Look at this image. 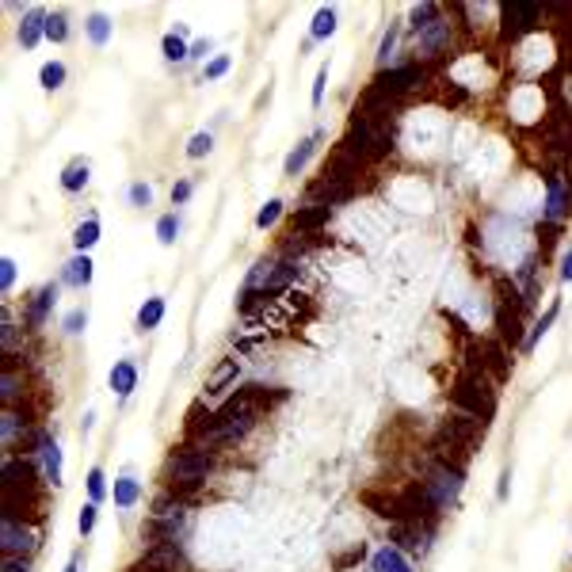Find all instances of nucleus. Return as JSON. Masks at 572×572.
Segmentation results:
<instances>
[{
	"mask_svg": "<svg viewBox=\"0 0 572 572\" xmlns=\"http://www.w3.org/2000/svg\"><path fill=\"white\" fill-rule=\"evenodd\" d=\"M450 401H454L458 408H465L473 420H481V424H489L496 416V393L489 389V382H485L481 374H462V378L454 382V389H450Z\"/></svg>",
	"mask_w": 572,
	"mask_h": 572,
	"instance_id": "nucleus-1",
	"label": "nucleus"
},
{
	"mask_svg": "<svg viewBox=\"0 0 572 572\" xmlns=\"http://www.w3.org/2000/svg\"><path fill=\"white\" fill-rule=\"evenodd\" d=\"M420 77H424V69H420V65H397V69H389V73H378V77L370 80V88H367V96H363V99L389 103V96L408 92L412 84H420Z\"/></svg>",
	"mask_w": 572,
	"mask_h": 572,
	"instance_id": "nucleus-2",
	"label": "nucleus"
},
{
	"mask_svg": "<svg viewBox=\"0 0 572 572\" xmlns=\"http://www.w3.org/2000/svg\"><path fill=\"white\" fill-rule=\"evenodd\" d=\"M206 470H210V458L202 454V450H191V446H180L172 458H168V477H172V485L176 481H183V485H199Z\"/></svg>",
	"mask_w": 572,
	"mask_h": 572,
	"instance_id": "nucleus-3",
	"label": "nucleus"
},
{
	"mask_svg": "<svg viewBox=\"0 0 572 572\" xmlns=\"http://www.w3.org/2000/svg\"><path fill=\"white\" fill-rule=\"evenodd\" d=\"M485 435V424L473 416H458V420H446L443 424V439H450V443H458L462 450H473L477 443H481Z\"/></svg>",
	"mask_w": 572,
	"mask_h": 572,
	"instance_id": "nucleus-4",
	"label": "nucleus"
},
{
	"mask_svg": "<svg viewBox=\"0 0 572 572\" xmlns=\"http://www.w3.org/2000/svg\"><path fill=\"white\" fill-rule=\"evenodd\" d=\"M504 35L508 39H519V35H527L534 23H538V4H504Z\"/></svg>",
	"mask_w": 572,
	"mask_h": 572,
	"instance_id": "nucleus-5",
	"label": "nucleus"
},
{
	"mask_svg": "<svg viewBox=\"0 0 572 572\" xmlns=\"http://www.w3.org/2000/svg\"><path fill=\"white\" fill-rule=\"evenodd\" d=\"M4 553L8 557H16V553H31L35 549V538H31V530H20V523L16 519H4Z\"/></svg>",
	"mask_w": 572,
	"mask_h": 572,
	"instance_id": "nucleus-6",
	"label": "nucleus"
},
{
	"mask_svg": "<svg viewBox=\"0 0 572 572\" xmlns=\"http://www.w3.org/2000/svg\"><path fill=\"white\" fill-rule=\"evenodd\" d=\"M328 218H332V206H305V210H298L294 214V233H313V229H321V225H328Z\"/></svg>",
	"mask_w": 572,
	"mask_h": 572,
	"instance_id": "nucleus-7",
	"label": "nucleus"
},
{
	"mask_svg": "<svg viewBox=\"0 0 572 572\" xmlns=\"http://www.w3.org/2000/svg\"><path fill=\"white\" fill-rule=\"evenodd\" d=\"M46 35V12H39V8H31V12L23 16L20 23V42L23 50H31V46H39V39Z\"/></svg>",
	"mask_w": 572,
	"mask_h": 572,
	"instance_id": "nucleus-8",
	"label": "nucleus"
},
{
	"mask_svg": "<svg viewBox=\"0 0 572 572\" xmlns=\"http://www.w3.org/2000/svg\"><path fill=\"white\" fill-rule=\"evenodd\" d=\"M111 389L118 393V397H130V393L138 389V367L134 363H115V367H111Z\"/></svg>",
	"mask_w": 572,
	"mask_h": 572,
	"instance_id": "nucleus-9",
	"label": "nucleus"
},
{
	"mask_svg": "<svg viewBox=\"0 0 572 572\" xmlns=\"http://www.w3.org/2000/svg\"><path fill=\"white\" fill-rule=\"evenodd\" d=\"M370 568H374V572H412V565L405 561V553H401L397 546H386V549L374 553Z\"/></svg>",
	"mask_w": 572,
	"mask_h": 572,
	"instance_id": "nucleus-10",
	"label": "nucleus"
},
{
	"mask_svg": "<svg viewBox=\"0 0 572 572\" xmlns=\"http://www.w3.org/2000/svg\"><path fill=\"white\" fill-rule=\"evenodd\" d=\"M389 542H397V549L401 553H424V534H420L416 527H408V523H393V530H389Z\"/></svg>",
	"mask_w": 572,
	"mask_h": 572,
	"instance_id": "nucleus-11",
	"label": "nucleus"
},
{
	"mask_svg": "<svg viewBox=\"0 0 572 572\" xmlns=\"http://www.w3.org/2000/svg\"><path fill=\"white\" fill-rule=\"evenodd\" d=\"M363 504L374 508V515H382V519H393L401 523V496H378V492H363Z\"/></svg>",
	"mask_w": 572,
	"mask_h": 572,
	"instance_id": "nucleus-12",
	"label": "nucleus"
},
{
	"mask_svg": "<svg viewBox=\"0 0 572 572\" xmlns=\"http://www.w3.org/2000/svg\"><path fill=\"white\" fill-rule=\"evenodd\" d=\"M54 298H58V286H42L39 294H35V302H31V309H27V324L31 328H39L42 321H46V313H50V305H54Z\"/></svg>",
	"mask_w": 572,
	"mask_h": 572,
	"instance_id": "nucleus-13",
	"label": "nucleus"
},
{
	"mask_svg": "<svg viewBox=\"0 0 572 572\" xmlns=\"http://www.w3.org/2000/svg\"><path fill=\"white\" fill-rule=\"evenodd\" d=\"M88 176H92V164L84 161V157H77V161H73V164L61 172V187H65L69 195H73V191H84V187H88Z\"/></svg>",
	"mask_w": 572,
	"mask_h": 572,
	"instance_id": "nucleus-14",
	"label": "nucleus"
},
{
	"mask_svg": "<svg viewBox=\"0 0 572 572\" xmlns=\"http://www.w3.org/2000/svg\"><path fill=\"white\" fill-rule=\"evenodd\" d=\"M317 142H321V134H313V138H305V142H298V149H290V157H286V176H298L305 168V161L313 157V149H317Z\"/></svg>",
	"mask_w": 572,
	"mask_h": 572,
	"instance_id": "nucleus-15",
	"label": "nucleus"
},
{
	"mask_svg": "<svg viewBox=\"0 0 572 572\" xmlns=\"http://www.w3.org/2000/svg\"><path fill=\"white\" fill-rule=\"evenodd\" d=\"M549 199H546V218H561V214L568 210V191L561 187V180L557 176H549Z\"/></svg>",
	"mask_w": 572,
	"mask_h": 572,
	"instance_id": "nucleus-16",
	"label": "nucleus"
},
{
	"mask_svg": "<svg viewBox=\"0 0 572 572\" xmlns=\"http://www.w3.org/2000/svg\"><path fill=\"white\" fill-rule=\"evenodd\" d=\"M485 367L496 374V382H504L511 374V363H508V355H504L500 343H485Z\"/></svg>",
	"mask_w": 572,
	"mask_h": 572,
	"instance_id": "nucleus-17",
	"label": "nucleus"
},
{
	"mask_svg": "<svg viewBox=\"0 0 572 572\" xmlns=\"http://www.w3.org/2000/svg\"><path fill=\"white\" fill-rule=\"evenodd\" d=\"M65 283H69V286H88L92 283V260L84 256V252L77 260H69V267H65Z\"/></svg>",
	"mask_w": 572,
	"mask_h": 572,
	"instance_id": "nucleus-18",
	"label": "nucleus"
},
{
	"mask_svg": "<svg viewBox=\"0 0 572 572\" xmlns=\"http://www.w3.org/2000/svg\"><path fill=\"white\" fill-rule=\"evenodd\" d=\"M161 321H164V298H149V302L138 309V328L149 332V328H157Z\"/></svg>",
	"mask_w": 572,
	"mask_h": 572,
	"instance_id": "nucleus-19",
	"label": "nucleus"
},
{
	"mask_svg": "<svg viewBox=\"0 0 572 572\" xmlns=\"http://www.w3.org/2000/svg\"><path fill=\"white\" fill-rule=\"evenodd\" d=\"M496 324H500V336H504L508 343H519V340H523V328H519V309H511V313H508V309L500 305V313H496Z\"/></svg>",
	"mask_w": 572,
	"mask_h": 572,
	"instance_id": "nucleus-20",
	"label": "nucleus"
},
{
	"mask_svg": "<svg viewBox=\"0 0 572 572\" xmlns=\"http://www.w3.org/2000/svg\"><path fill=\"white\" fill-rule=\"evenodd\" d=\"M138 496H142V485H138L134 477H118L115 481V504L118 508H134Z\"/></svg>",
	"mask_w": 572,
	"mask_h": 572,
	"instance_id": "nucleus-21",
	"label": "nucleus"
},
{
	"mask_svg": "<svg viewBox=\"0 0 572 572\" xmlns=\"http://www.w3.org/2000/svg\"><path fill=\"white\" fill-rule=\"evenodd\" d=\"M96 241H99V221H96V218L80 221L77 233H73V245H77V252H88L92 245H96Z\"/></svg>",
	"mask_w": 572,
	"mask_h": 572,
	"instance_id": "nucleus-22",
	"label": "nucleus"
},
{
	"mask_svg": "<svg viewBox=\"0 0 572 572\" xmlns=\"http://www.w3.org/2000/svg\"><path fill=\"white\" fill-rule=\"evenodd\" d=\"M39 80H42V88L58 92L61 84H65V65L61 61H46L42 69H39Z\"/></svg>",
	"mask_w": 572,
	"mask_h": 572,
	"instance_id": "nucleus-23",
	"label": "nucleus"
},
{
	"mask_svg": "<svg viewBox=\"0 0 572 572\" xmlns=\"http://www.w3.org/2000/svg\"><path fill=\"white\" fill-rule=\"evenodd\" d=\"M229 378H237V359H225L221 367L210 374V382H206V393H221V386H225Z\"/></svg>",
	"mask_w": 572,
	"mask_h": 572,
	"instance_id": "nucleus-24",
	"label": "nucleus"
},
{
	"mask_svg": "<svg viewBox=\"0 0 572 572\" xmlns=\"http://www.w3.org/2000/svg\"><path fill=\"white\" fill-rule=\"evenodd\" d=\"M328 35H336V8H321L313 16V39H328Z\"/></svg>",
	"mask_w": 572,
	"mask_h": 572,
	"instance_id": "nucleus-25",
	"label": "nucleus"
},
{
	"mask_svg": "<svg viewBox=\"0 0 572 572\" xmlns=\"http://www.w3.org/2000/svg\"><path fill=\"white\" fill-rule=\"evenodd\" d=\"M88 39H92V46H107V39H111V20L107 16H92L88 20Z\"/></svg>",
	"mask_w": 572,
	"mask_h": 572,
	"instance_id": "nucleus-26",
	"label": "nucleus"
},
{
	"mask_svg": "<svg viewBox=\"0 0 572 572\" xmlns=\"http://www.w3.org/2000/svg\"><path fill=\"white\" fill-rule=\"evenodd\" d=\"M46 39H50V42H65V39H69V20H65L61 12L46 16Z\"/></svg>",
	"mask_w": 572,
	"mask_h": 572,
	"instance_id": "nucleus-27",
	"label": "nucleus"
},
{
	"mask_svg": "<svg viewBox=\"0 0 572 572\" xmlns=\"http://www.w3.org/2000/svg\"><path fill=\"white\" fill-rule=\"evenodd\" d=\"M176 233H180V218H176V214H164V218L157 221V241H161V245H176Z\"/></svg>",
	"mask_w": 572,
	"mask_h": 572,
	"instance_id": "nucleus-28",
	"label": "nucleus"
},
{
	"mask_svg": "<svg viewBox=\"0 0 572 572\" xmlns=\"http://www.w3.org/2000/svg\"><path fill=\"white\" fill-rule=\"evenodd\" d=\"M164 58H168V61H183V58H191V46H183V39L172 31V35L164 39Z\"/></svg>",
	"mask_w": 572,
	"mask_h": 572,
	"instance_id": "nucleus-29",
	"label": "nucleus"
},
{
	"mask_svg": "<svg viewBox=\"0 0 572 572\" xmlns=\"http://www.w3.org/2000/svg\"><path fill=\"white\" fill-rule=\"evenodd\" d=\"M439 16V8L435 4H424V8H412V27H416V31H431V20H435Z\"/></svg>",
	"mask_w": 572,
	"mask_h": 572,
	"instance_id": "nucleus-30",
	"label": "nucleus"
},
{
	"mask_svg": "<svg viewBox=\"0 0 572 572\" xmlns=\"http://www.w3.org/2000/svg\"><path fill=\"white\" fill-rule=\"evenodd\" d=\"M42 454H46V473H50V481H54V485H61V454H58V446L46 443V446H42Z\"/></svg>",
	"mask_w": 572,
	"mask_h": 572,
	"instance_id": "nucleus-31",
	"label": "nucleus"
},
{
	"mask_svg": "<svg viewBox=\"0 0 572 572\" xmlns=\"http://www.w3.org/2000/svg\"><path fill=\"white\" fill-rule=\"evenodd\" d=\"M214 149V138L210 134H195L191 142H187V157H191V161H199V157H206Z\"/></svg>",
	"mask_w": 572,
	"mask_h": 572,
	"instance_id": "nucleus-32",
	"label": "nucleus"
},
{
	"mask_svg": "<svg viewBox=\"0 0 572 572\" xmlns=\"http://www.w3.org/2000/svg\"><path fill=\"white\" fill-rule=\"evenodd\" d=\"M279 214H283V202H279V199H271L267 206H260L256 225H260V229H267V225H275V221H279Z\"/></svg>",
	"mask_w": 572,
	"mask_h": 572,
	"instance_id": "nucleus-33",
	"label": "nucleus"
},
{
	"mask_svg": "<svg viewBox=\"0 0 572 572\" xmlns=\"http://www.w3.org/2000/svg\"><path fill=\"white\" fill-rule=\"evenodd\" d=\"M84 324H88V313H84V309H73V313L65 317V332H69V336L84 332Z\"/></svg>",
	"mask_w": 572,
	"mask_h": 572,
	"instance_id": "nucleus-34",
	"label": "nucleus"
},
{
	"mask_svg": "<svg viewBox=\"0 0 572 572\" xmlns=\"http://www.w3.org/2000/svg\"><path fill=\"white\" fill-rule=\"evenodd\" d=\"M553 321H557V305H549V309H546V317H542V321L534 324V336H530V343H538L542 336L549 332V324H553Z\"/></svg>",
	"mask_w": 572,
	"mask_h": 572,
	"instance_id": "nucleus-35",
	"label": "nucleus"
},
{
	"mask_svg": "<svg viewBox=\"0 0 572 572\" xmlns=\"http://www.w3.org/2000/svg\"><path fill=\"white\" fill-rule=\"evenodd\" d=\"M130 202H134V206H149V202H153V187H149V183H134V187H130Z\"/></svg>",
	"mask_w": 572,
	"mask_h": 572,
	"instance_id": "nucleus-36",
	"label": "nucleus"
},
{
	"mask_svg": "<svg viewBox=\"0 0 572 572\" xmlns=\"http://www.w3.org/2000/svg\"><path fill=\"white\" fill-rule=\"evenodd\" d=\"M88 492H92V504L103 500V492H107V485H103V470H92L88 473Z\"/></svg>",
	"mask_w": 572,
	"mask_h": 572,
	"instance_id": "nucleus-37",
	"label": "nucleus"
},
{
	"mask_svg": "<svg viewBox=\"0 0 572 572\" xmlns=\"http://www.w3.org/2000/svg\"><path fill=\"white\" fill-rule=\"evenodd\" d=\"M225 73H229V58H225V54H218V58L206 65V80H218V77H225Z\"/></svg>",
	"mask_w": 572,
	"mask_h": 572,
	"instance_id": "nucleus-38",
	"label": "nucleus"
},
{
	"mask_svg": "<svg viewBox=\"0 0 572 572\" xmlns=\"http://www.w3.org/2000/svg\"><path fill=\"white\" fill-rule=\"evenodd\" d=\"M77 527H80V534H92V527H96V504H84V508H80Z\"/></svg>",
	"mask_w": 572,
	"mask_h": 572,
	"instance_id": "nucleus-39",
	"label": "nucleus"
},
{
	"mask_svg": "<svg viewBox=\"0 0 572 572\" xmlns=\"http://www.w3.org/2000/svg\"><path fill=\"white\" fill-rule=\"evenodd\" d=\"M324 84H328V65H321V69H317V80H313V107H321V99H324Z\"/></svg>",
	"mask_w": 572,
	"mask_h": 572,
	"instance_id": "nucleus-40",
	"label": "nucleus"
},
{
	"mask_svg": "<svg viewBox=\"0 0 572 572\" xmlns=\"http://www.w3.org/2000/svg\"><path fill=\"white\" fill-rule=\"evenodd\" d=\"M12 283H16V260H0V286L12 290Z\"/></svg>",
	"mask_w": 572,
	"mask_h": 572,
	"instance_id": "nucleus-41",
	"label": "nucleus"
},
{
	"mask_svg": "<svg viewBox=\"0 0 572 572\" xmlns=\"http://www.w3.org/2000/svg\"><path fill=\"white\" fill-rule=\"evenodd\" d=\"M393 46H397V27H389L386 39H382V50H378V61H382V65L389 61V50H393Z\"/></svg>",
	"mask_w": 572,
	"mask_h": 572,
	"instance_id": "nucleus-42",
	"label": "nucleus"
},
{
	"mask_svg": "<svg viewBox=\"0 0 572 572\" xmlns=\"http://www.w3.org/2000/svg\"><path fill=\"white\" fill-rule=\"evenodd\" d=\"M187 199H191V183L183 180V183L172 187V202H187Z\"/></svg>",
	"mask_w": 572,
	"mask_h": 572,
	"instance_id": "nucleus-43",
	"label": "nucleus"
},
{
	"mask_svg": "<svg viewBox=\"0 0 572 572\" xmlns=\"http://www.w3.org/2000/svg\"><path fill=\"white\" fill-rule=\"evenodd\" d=\"M4 572H31V568H27L23 557H8V561H4Z\"/></svg>",
	"mask_w": 572,
	"mask_h": 572,
	"instance_id": "nucleus-44",
	"label": "nucleus"
},
{
	"mask_svg": "<svg viewBox=\"0 0 572 572\" xmlns=\"http://www.w3.org/2000/svg\"><path fill=\"white\" fill-rule=\"evenodd\" d=\"M210 54V39H199V42H191V58H206Z\"/></svg>",
	"mask_w": 572,
	"mask_h": 572,
	"instance_id": "nucleus-45",
	"label": "nucleus"
},
{
	"mask_svg": "<svg viewBox=\"0 0 572 572\" xmlns=\"http://www.w3.org/2000/svg\"><path fill=\"white\" fill-rule=\"evenodd\" d=\"M508 489H511V473L504 470V473H500V489H496V496H500V500H508Z\"/></svg>",
	"mask_w": 572,
	"mask_h": 572,
	"instance_id": "nucleus-46",
	"label": "nucleus"
},
{
	"mask_svg": "<svg viewBox=\"0 0 572 572\" xmlns=\"http://www.w3.org/2000/svg\"><path fill=\"white\" fill-rule=\"evenodd\" d=\"M561 279H565V283H572V252L565 256V267H561Z\"/></svg>",
	"mask_w": 572,
	"mask_h": 572,
	"instance_id": "nucleus-47",
	"label": "nucleus"
},
{
	"mask_svg": "<svg viewBox=\"0 0 572 572\" xmlns=\"http://www.w3.org/2000/svg\"><path fill=\"white\" fill-rule=\"evenodd\" d=\"M65 572H80V553H73L69 565H65Z\"/></svg>",
	"mask_w": 572,
	"mask_h": 572,
	"instance_id": "nucleus-48",
	"label": "nucleus"
},
{
	"mask_svg": "<svg viewBox=\"0 0 572 572\" xmlns=\"http://www.w3.org/2000/svg\"><path fill=\"white\" fill-rule=\"evenodd\" d=\"M134 572H142V568H134Z\"/></svg>",
	"mask_w": 572,
	"mask_h": 572,
	"instance_id": "nucleus-49",
	"label": "nucleus"
}]
</instances>
